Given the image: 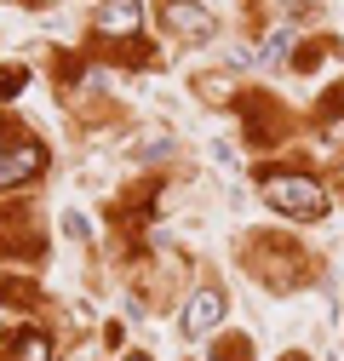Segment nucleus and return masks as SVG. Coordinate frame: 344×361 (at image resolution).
I'll use <instances>...</instances> for the list:
<instances>
[{
	"instance_id": "obj_8",
	"label": "nucleus",
	"mask_w": 344,
	"mask_h": 361,
	"mask_svg": "<svg viewBox=\"0 0 344 361\" xmlns=\"http://www.w3.org/2000/svg\"><path fill=\"white\" fill-rule=\"evenodd\" d=\"M126 361H149V355H126Z\"/></svg>"
},
{
	"instance_id": "obj_7",
	"label": "nucleus",
	"mask_w": 344,
	"mask_h": 361,
	"mask_svg": "<svg viewBox=\"0 0 344 361\" xmlns=\"http://www.w3.org/2000/svg\"><path fill=\"white\" fill-rule=\"evenodd\" d=\"M18 86H23V69H6V75H0V98H12Z\"/></svg>"
},
{
	"instance_id": "obj_4",
	"label": "nucleus",
	"mask_w": 344,
	"mask_h": 361,
	"mask_svg": "<svg viewBox=\"0 0 344 361\" xmlns=\"http://www.w3.org/2000/svg\"><path fill=\"white\" fill-rule=\"evenodd\" d=\"M161 23H166L172 35H212L207 6H190V0H161Z\"/></svg>"
},
{
	"instance_id": "obj_3",
	"label": "nucleus",
	"mask_w": 344,
	"mask_h": 361,
	"mask_svg": "<svg viewBox=\"0 0 344 361\" xmlns=\"http://www.w3.org/2000/svg\"><path fill=\"white\" fill-rule=\"evenodd\" d=\"M219 322H224V298H219V287H201V293L190 298V310H184V333H190V338H207Z\"/></svg>"
},
{
	"instance_id": "obj_2",
	"label": "nucleus",
	"mask_w": 344,
	"mask_h": 361,
	"mask_svg": "<svg viewBox=\"0 0 344 361\" xmlns=\"http://www.w3.org/2000/svg\"><path fill=\"white\" fill-rule=\"evenodd\" d=\"M40 166H47V144L0 126V184H23V178H35Z\"/></svg>"
},
{
	"instance_id": "obj_6",
	"label": "nucleus",
	"mask_w": 344,
	"mask_h": 361,
	"mask_svg": "<svg viewBox=\"0 0 344 361\" xmlns=\"http://www.w3.org/2000/svg\"><path fill=\"white\" fill-rule=\"evenodd\" d=\"M12 361H52V338L35 333V327L18 333V338H12Z\"/></svg>"
},
{
	"instance_id": "obj_5",
	"label": "nucleus",
	"mask_w": 344,
	"mask_h": 361,
	"mask_svg": "<svg viewBox=\"0 0 344 361\" xmlns=\"http://www.w3.org/2000/svg\"><path fill=\"white\" fill-rule=\"evenodd\" d=\"M98 29L104 35H133L138 29V0H109V6L98 12Z\"/></svg>"
},
{
	"instance_id": "obj_1",
	"label": "nucleus",
	"mask_w": 344,
	"mask_h": 361,
	"mask_svg": "<svg viewBox=\"0 0 344 361\" xmlns=\"http://www.w3.org/2000/svg\"><path fill=\"white\" fill-rule=\"evenodd\" d=\"M264 201L276 212H287V218H321L327 212V190L316 178H305V172H270L264 178Z\"/></svg>"
}]
</instances>
